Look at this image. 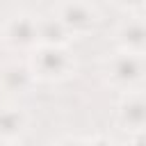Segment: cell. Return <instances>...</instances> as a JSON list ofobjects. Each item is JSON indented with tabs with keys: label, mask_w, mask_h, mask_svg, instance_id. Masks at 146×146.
Instances as JSON below:
<instances>
[{
	"label": "cell",
	"mask_w": 146,
	"mask_h": 146,
	"mask_svg": "<svg viewBox=\"0 0 146 146\" xmlns=\"http://www.w3.org/2000/svg\"><path fill=\"white\" fill-rule=\"evenodd\" d=\"M57 146H84L80 139H73V137H66V139H62Z\"/></svg>",
	"instance_id": "12"
},
{
	"label": "cell",
	"mask_w": 146,
	"mask_h": 146,
	"mask_svg": "<svg viewBox=\"0 0 146 146\" xmlns=\"http://www.w3.org/2000/svg\"><path fill=\"white\" fill-rule=\"evenodd\" d=\"M25 114L16 107H5L0 110V139H14L25 130Z\"/></svg>",
	"instance_id": "9"
},
{
	"label": "cell",
	"mask_w": 146,
	"mask_h": 146,
	"mask_svg": "<svg viewBox=\"0 0 146 146\" xmlns=\"http://www.w3.org/2000/svg\"><path fill=\"white\" fill-rule=\"evenodd\" d=\"M57 18L59 23L68 30V34H84V32H91L96 27V11L87 5V2H80V0H68L59 7L57 11Z\"/></svg>",
	"instance_id": "2"
},
{
	"label": "cell",
	"mask_w": 146,
	"mask_h": 146,
	"mask_svg": "<svg viewBox=\"0 0 146 146\" xmlns=\"http://www.w3.org/2000/svg\"><path fill=\"white\" fill-rule=\"evenodd\" d=\"M119 119L121 123L132 130V132H141L144 123H146V103L141 94H130L128 98H123L121 107H119Z\"/></svg>",
	"instance_id": "6"
},
{
	"label": "cell",
	"mask_w": 146,
	"mask_h": 146,
	"mask_svg": "<svg viewBox=\"0 0 146 146\" xmlns=\"http://www.w3.org/2000/svg\"><path fill=\"white\" fill-rule=\"evenodd\" d=\"M36 36H39V46H59L64 48V43L68 41V30L59 23V18H41L36 21Z\"/></svg>",
	"instance_id": "8"
},
{
	"label": "cell",
	"mask_w": 146,
	"mask_h": 146,
	"mask_svg": "<svg viewBox=\"0 0 146 146\" xmlns=\"http://www.w3.org/2000/svg\"><path fill=\"white\" fill-rule=\"evenodd\" d=\"M0 141H2V139H0Z\"/></svg>",
	"instance_id": "14"
},
{
	"label": "cell",
	"mask_w": 146,
	"mask_h": 146,
	"mask_svg": "<svg viewBox=\"0 0 146 146\" xmlns=\"http://www.w3.org/2000/svg\"><path fill=\"white\" fill-rule=\"evenodd\" d=\"M30 68H32L34 78L59 80L73 71V59L59 46H34Z\"/></svg>",
	"instance_id": "1"
},
{
	"label": "cell",
	"mask_w": 146,
	"mask_h": 146,
	"mask_svg": "<svg viewBox=\"0 0 146 146\" xmlns=\"http://www.w3.org/2000/svg\"><path fill=\"white\" fill-rule=\"evenodd\" d=\"M0 146H16V144H0Z\"/></svg>",
	"instance_id": "13"
},
{
	"label": "cell",
	"mask_w": 146,
	"mask_h": 146,
	"mask_svg": "<svg viewBox=\"0 0 146 146\" xmlns=\"http://www.w3.org/2000/svg\"><path fill=\"white\" fill-rule=\"evenodd\" d=\"M116 39L119 43L123 46L125 52H132V55H144L146 50V27H144V21L141 18H132L128 23H123L116 32Z\"/></svg>",
	"instance_id": "7"
},
{
	"label": "cell",
	"mask_w": 146,
	"mask_h": 146,
	"mask_svg": "<svg viewBox=\"0 0 146 146\" xmlns=\"http://www.w3.org/2000/svg\"><path fill=\"white\" fill-rule=\"evenodd\" d=\"M144 75V55L121 52L110 62V78L119 87H135Z\"/></svg>",
	"instance_id": "3"
},
{
	"label": "cell",
	"mask_w": 146,
	"mask_h": 146,
	"mask_svg": "<svg viewBox=\"0 0 146 146\" xmlns=\"http://www.w3.org/2000/svg\"><path fill=\"white\" fill-rule=\"evenodd\" d=\"M5 41L11 48H34L39 43L36 36V21L32 16H14L5 25Z\"/></svg>",
	"instance_id": "4"
},
{
	"label": "cell",
	"mask_w": 146,
	"mask_h": 146,
	"mask_svg": "<svg viewBox=\"0 0 146 146\" xmlns=\"http://www.w3.org/2000/svg\"><path fill=\"white\" fill-rule=\"evenodd\" d=\"M84 146H114V141L107 139V137H96V139H91V141L84 144Z\"/></svg>",
	"instance_id": "10"
},
{
	"label": "cell",
	"mask_w": 146,
	"mask_h": 146,
	"mask_svg": "<svg viewBox=\"0 0 146 146\" xmlns=\"http://www.w3.org/2000/svg\"><path fill=\"white\" fill-rule=\"evenodd\" d=\"M119 7H125V9H135V7H141L144 0H114Z\"/></svg>",
	"instance_id": "11"
},
{
	"label": "cell",
	"mask_w": 146,
	"mask_h": 146,
	"mask_svg": "<svg viewBox=\"0 0 146 146\" xmlns=\"http://www.w3.org/2000/svg\"><path fill=\"white\" fill-rule=\"evenodd\" d=\"M32 82H34V73L27 64L11 62L0 68V87L9 94H23L32 87Z\"/></svg>",
	"instance_id": "5"
}]
</instances>
